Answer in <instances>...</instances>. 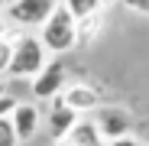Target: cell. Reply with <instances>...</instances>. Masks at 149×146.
Returning a JSON list of instances; mask_svg holds the SVG:
<instances>
[{"mask_svg": "<svg viewBox=\"0 0 149 146\" xmlns=\"http://www.w3.org/2000/svg\"><path fill=\"white\" fill-rule=\"evenodd\" d=\"M13 39V55H10V71L7 75L16 81H29L49 65V49L42 45L39 33H16Z\"/></svg>", "mask_w": 149, "mask_h": 146, "instance_id": "1", "label": "cell"}, {"mask_svg": "<svg viewBox=\"0 0 149 146\" xmlns=\"http://www.w3.org/2000/svg\"><path fill=\"white\" fill-rule=\"evenodd\" d=\"M39 39L49 49V55H68L71 49L78 45V20L68 13L65 3L39 26Z\"/></svg>", "mask_w": 149, "mask_h": 146, "instance_id": "2", "label": "cell"}, {"mask_svg": "<svg viewBox=\"0 0 149 146\" xmlns=\"http://www.w3.org/2000/svg\"><path fill=\"white\" fill-rule=\"evenodd\" d=\"M58 7H62V0H10L7 20L16 23V26H29V29L36 26L39 29Z\"/></svg>", "mask_w": 149, "mask_h": 146, "instance_id": "3", "label": "cell"}, {"mask_svg": "<svg viewBox=\"0 0 149 146\" xmlns=\"http://www.w3.org/2000/svg\"><path fill=\"white\" fill-rule=\"evenodd\" d=\"M65 88H68V71L55 59H49V65L33 78V97L36 101H55V97H62Z\"/></svg>", "mask_w": 149, "mask_h": 146, "instance_id": "4", "label": "cell"}, {"mask_svg": "<svg viewBox=\"0 0 149 146\" xmlns=\"http://www.w3.org/2000/svg\"><path fill=\"white\" fill-rule=\"evenodd\" d=\"M62 101L71 110H78L81 117H88L91 110H101V91H97L94 85H88V81H71L62 91Z\"/></svg>", "mask_w": 149, "mask_h": 146, "instance_id": "5", "label": "cell"}, {"mask_svg": "<svg viewBox=\"0 0 149 146\" xmlns=\"http://www.w3.org/2000/svg\"><path fill=\"white\" fill-rule=\"evenodd\" d=\"M94 120H97V127H101V133H104L107 143L133 133V117H130V110H123V107H101Z\"/></svg>", "mask_w": 149, "mask_h": 146, "instance_id": "6", "label": "cell"}, {"mask_svg": "<svg viewBox=\"0 0 149 146\" xmlns=\"http://www.w3.org/2000/svg\"><path fill=\"white\" fill-rule=\"evenodd\" d=\"M81 120V114L78 110H71L62 97H55L52 101V107H49V117H45V127H49V136H52L55 143H62L68 133H71V127Z\"/></svg>", "mask_w": 149, "mask_h": 146, "instance_id": "7", "label": "cell"}, {"mask_svg": "<svg viewBox=\"0 0 149 146\" xmlns=\"http://www.w3.org/2000/svg\"><path fill=\"white\" fill-rule=\"evenodd\" d=\"M13 130H16V136H19V143H26V140H33L36 133H39V127H42V110L33 104V101H19V107L13 110Z\"/></svg>", "mask_w": 149, "mask_h": 146, "instance_id": "8", "label": "cell"}, {"mask_svg": "<svg viewBox=\"0 0 149 146\" xmlns=\"http://www.w3.org/2000/svg\"><path fill=\"white\" fill-rule=\"evenodd\" d=\"M55 146H107V140H104L101 127H97V120L81 117L78 124L71 127V133H68L62 143H55Z\"/></svg>", "mask_w": 149, "mask_h": 146, "instance_id": "9", "label": "cell"}, {"mask_svg": "<svg viewBox=\"0 0 149 146\" xmlns=\"http://www.w3.org/2000/svg\"><path fill=\"white\" fill-rule=\"evenodd\" d=\"M62 3L68 7V13L74 16V20H88V16H94V13H104V0H62Z\"/></svg>", "mask_w": 149, "mask_h": 146, "instance_id": "10", "label": "cell"}, {"mask_svg": "<svg viewBox=\"0 0 149 146\" xmlns=\"http://www.w3.org/2000/svg\"><path fill=\"white\" fill-rule=\"evenodd\" d=\"M101 23H104V13H94L88 20H78V42H91L97 36V29H101Z\"/></svg>", "mask_w": 149, "mask_h": 146, "instance_id": "11", "label": "cell"}, {"mask_svg": "<svg viewBox=\"0 0 149 146\" xmlns=\"http://www.w3.org/2000/svg\"><path fill=\"white\" fill-rule=\"evenodd\" d=\"M0 146H19V136L13 130V120L10 117H0Z\"/></svg>", "mask_w": 149, "mask_h": 146, "instance_id": "12", "label": "cell"}, {"mask_svg": "<svg viewBox=\"0 0 149 146\" xmlns=\"http://www.w3.org/2000/svg\"><path fill=\"white\" fill-rule=\"evenodd\" d=\"M10 55H13V39L0 36V78H7V71H10Z\"/></svg>", "mask_w": 149, "mask_h": 146, "instance_id": "13", "label": "cell"}, {"mask_svg": "<svg viewBox=\"0 0 149 146\" xmlns=\"http://www.w3.org/2000/svg\"><path fill=\"white\" fill-rule=\"evenodd\" d=\"M16 107H19V97H13V94H3V97H0V117H13Z\"/></svg>", "mask_w": 149, "mask_h": 146, "instance_id": "14", "label": "cell"}, {"mask_svg": "<svg viewBox=\"0 0 149 146\" xmlns=\"http://www.w3.org/2000/svg\"><path fill=\"white\" fill-rule=\"evenodd\" d=\"M117 3H123L127 10H133L139 16H149V0H117Z\"/></svg>", "mask_w": 149, "mask_h": 146, "instance_id": "15", "label": "cell"}, {"mask_svg": "<svg viewBox=\"0 0 149 146\" xmlns=\"http://www.w3.org/2000/svg\"><path fill=\"white\" fill-rule=\"evenodd\" d=\"M107 146H149V143H146V140H139V136H133V133H130V136H120V140H110V143H107Z\"/></svg>", "mask_w": 149, "mask_h": 146, "instance_id": "16", "label": "cell"}, {"mask_svg": "<svg viewBox=\"0 0 149 146\" xmlns=\"http://www.w3.org/2000/svg\"><path fill=\"white\" fill-rule=\"evenodd\" d=\"M0 36H7V16L0 13Z\"/></svg>", "mask_w": 149, "mask_h": 146, "instance_id": "17", "label": "cell"}, {"mask_svg": "<svg viewBox=\"0 0 149 146\" xmlns=\"http://www.w3.org/2000/svg\"><path fill=\"white\" fill-rule=\"evenodd\" d=\"M7 7H10L7 0H0V13H3V16H7Z\"/></svg>", "mask_w": 149, "mask_h": 146, "instance_id": "18", "label": "cell"}, {"mask_svg": "<svg viewBox=\"0 0 149 146\" xmlns=\"http://www.w3.org/2000/svg\"><path fill=\"white\" fill-rule=\"evenodd\" d=\"M3 94H7V91H3V85H0V97H3Z\"/></svg>", "mask_w": 149, "mask_h": 146, "instance_id": "19", "label": "cell"}, {"mask_svg": "<svg viewBox=\"0 0 149 146\" xmlns=\"http://www.w3.org/2000/svg\"><path fill=\"white\" fill-rule=\"evenodd\" d=\"M104 3H110V0H104Z\"/></svg>", "mask_w": 149, "mask_h": 146, "instance_id": "20", "label": "cell"}]
</instances>
